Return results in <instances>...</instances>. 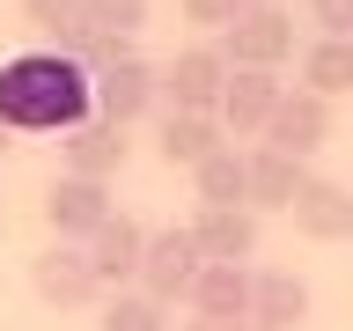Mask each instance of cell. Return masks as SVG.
I'll return each mask as SVG.
<instances>
[{
    "label": "cell",
    "mask_w": 353,
    "mask_h": 331,
    "mask_svg": "<svg viewBox=\"0 0 353 331\" xmlns=\"http://www.w3.org/2000/svg\"><path fill=\"white\" fill-rule=\"evenodd\" d=\"M81 118H96V74L74 52H15L0 59V126L8 132H74Z\"/></svg>",
    "instance_id": "obj_1"
},
{
    "label": "cell",
    "mask_w": 353,
    "mask_h": 331,
    "mask_svg": "<svg viewBox=\"0 0 353 331\" xmlns=\"http://www.w3.org/2000/svg\"><path fill=\"white\" fill-rule=\"evenodd\" d=\"M221 59L228 66H265V74H280L294 59V15H287L280 0H250L228 30H221Z\"/></svg>",
    "instance_id": "obj_2"
},
{
    "label": "cell",
    "mask_w": 353,
    "mask_h": 331,
    "mask_svg": "<svg viewBox=\"0 0 353 331\" xmlns=\"http://www.w3.org/2000/svg\"><path fill=\"white\" fill-rule=\"evenodd\" d=\"M199 265H206V258H199L192 228H154L148 250H140V272H132V287H140V294H154V302L170 309V302H184V294H192Z\"/></svg>",
    "instance_id": "obj_3"
},
{
    "label": "cell",
    "mask_w": 353,
    "mask_h": 331,
    "mask_svg": "<svg viewBox=\"0 0 353 331\" xmlns=\"http://www.w3.org/2000/svg\"><path fill=\"white\" fill-rule=\"evenodd\" d=\"M258 140L280 148V154H294V162H309V154L331 140V96H316V88H280V103H272V118H265Z\"/></svg>",
    "instance_id": "obj_4"
},
{
    "label": "cell",
    "mask_w": 353,
    "mask_h": 331,
    "mask_svg": "<svg viewBox=\"0 0 353 331\" xmlns=\"http://www.w3.org/2000/svg\"><path fill=\"white\" fill-rule=\"evenodd\" d=\"M30 287H37L44 309H88V302H103V280H96V265H88L81 243H52L44 258H30Z\"/></svg>",
    "instance_id": "obj_5"
},
{
    "label": "cell",
    "mask_w": 353,
    "mask_h": 331,
    "mask_svg": "<svg viewBox=\"0 0 353 331\" xmlns=\"http://www.w3.org/2000/svg\"><path fill=\"white\" fill-rule=\"evenodd\" d=\"M148 110H162V66H148L140 52L96 74V118L110 126H140Z\"/></svg>",
    "instance_id": "obj_6"
},
{
    "label": "cell",
    "mask_w": 353,
    "mask_h": 331,
    "mask_svg": "<svg viewBox=\"0 0 353 331\" xmlns=\"http://www.w3.org/2000/svg\"><path fill=\"white\" fill-rule=\"evenodd\" d=\"M110 214H118V206H110V184H96V177H59V184L44 192L52 243H88Z\"/></svg>",
    "instance_id": "obj_7"
},
{
    "label": "cell",
    "mask_w": 353,
    "mask_h": 331,
    "mask_svg": "<svg viewBox=\"0 0 353 331\" xmlns=\"http://www.w3.org/2000/svg\"><path fill=\"white\" fill-rule=\"evenodd\" d=\"M272 103H280V74H265V66H228L214 118L228 126V140H258L265 118H272Z\"/></svg>",
    "instance_id": "obj_8"
},
{
    "label": "cell",
    "mask_w": 353,
    "mask_h": 331,
    "mask_svg": "<svg viewBox=\"0 0 353 331\" xmlns=\"http://www.w3.org/2000/svg\"><path fill=\"white\" fill-rule=\"evenodd\" d=\"M221 81H228L221 44H184V52L162 66V103H170V110H214L221 103Z\"/></svg>",
    "instance_id": "obj_9"
},
{
    "label": "cell",
    "mask_w": 353,
    "mask_h": 331,
    "mask_svg": "<svg viewBox=\"0 0 353 331\" xmlns=\"http://www.w3.org/2000/svg\"><path fill=\"white\" fill-rule=\"evenodd\" d=\"M59 154H66V177H96V184H110V177L125 170V126H110V118H81L74 132H59Z\"/></svg>",
    "instance_id": "obj_10"
},
{
    "label": "cell",
    "mask_w": 353,
    "mask_h": 331,
    "mask_svg": "<svg viewBox=\"0 0 353 331\" xmlns=\"http://www.w3.org/2000/svg\"><path fill=\"white\" fill-rule=\"evenodd\" d=\"M250 331H302L309 324V280L302 272H250Z\"/></svg>",
    "instance_id": "obj_11"
},
{
    "label": "cell",
    "mask_w": 353,
    "mask_h": 331,
    "mask_svg": "<svg viewBox=\"0 0 353 331\" xmlns=\"http://www.w3.org/2000/svg\"><path fill=\"white\" fill-rule=\"evenodd\" d=\"M88 265H96V280H103V294H118V287H132V272H140V250H148V228L132 214H110L96 236L81 243Z\"/></svg>",
    "instance_id": "obj_12"
},
{
    "label": "cell",
    "mask_w": 353,
    "mask_h": 331,
    "mask_svg": "<svg viewBox=\"0 0 353 331\" xmlns=\"http://www.w3.org/2000/svg\"><path fill=\"white\" fill-rule=\"evenodd\" d=\"M154 148H162V162H170V170H199L214 148H228V126H221L214 110H162Z\"/></svg>",
    "instance_id": "obj_13"
},
{
    "label": "cell",
    "mask_w": 353,
    "mask_h": 331,
    "mask_svg": "<svg viewBox=\"0 0 353 331\" xmlns=\"http://www.w3.org/2000/svg\"><path fill=\"white\" fill-rule=\"evenodd\" d=\"M192 243H199V258L250 265V258H258V214H250V206H199Z\"/></svg>",
    "instance_id": "obj_14"
},
{
    "label": "cell",
    "mask_w": 353,
    "mask_h": 331,
    "mask_svg": "<svg viewBox=\"0 0 353 331\" xmlns=\"http://www.w3.org/2000/svg\"><path fill=\"white\" fill-rule=\"evenodd\" d=\"M243 162H250L243 206H250V214H287L294 192H302V177H309V162H294V154H280V148H250Z\"/></svg>",
    "instance_id": "obj_15"
},
{
    "label": "cell",
    "mask_w": 353,
    "mask_h": 331,
    "mask_svg": "<svg viewBox=\"0 0 353 331\" xmlns=\"http://www.w3.org/2000/svg\"><path fill=\"white\" fill-rule=\"evenodd\" d=\"M184 302H192V317H221V324H243V309H250V265L206 258Z\"/></svg>",
    "instance_id": "obj_16"
},
{
    "label": "cell",
    "mask_w": 353,
    "mask_h": 331,
    "mask_svg": "<svg viewBox=\"0 0 353 331\" xmlns=\"http://www.w3.org/2000/svg\"><path fill=\"white\" fill-rule=\"evenodd\" d=\"M287 214H294V228H302L309 243H346V184H339V177H316V170H309Z\"/></svg>",
    "instance_id": "obj_17"
},
{
    "label": "cell",
    "mask_w": 353,
    "mask_h": 331,
    "mask_svg": "<svg viewBox=\"0 0 353 331\" xmlns=\"http://www.w3.org/2000/svg\"><path fill=\"white\" fill-rule=\"evenodd\" d=\"M302 88L316 96H353V37H316L302 44Z\"/></svg>",
    "instance_id": "obj_18"
},
{
    "label": "cell",
    "mask_w": 353,
    "mask_h": 331,
    "mask_svg": "<svg viewBox=\"0 0 353 331\" xmlns=\"http://www.w3.org/2000/svg\"><path fill=\"white\" fill-rule=\"evenodd\" d=\"M192 184H199V206H243V192H250V162H243L236 148H214L192 170Z\"/></svg>",
    "instance_id": "obj_19"
},
{
    "label": "cell",
    "mask_w": 353,
    "mask_h": 331,
    "mask_svg": "<svg viewBox=\"0 0 353 331\" xmlns=\"http://www.w3.org/2000/svg\"><path fill=\"white\" fill-rule=\"evenodd\" d=\"M96 331H170V317H162V302H154V294L118 287V294L103 302V317H96Z\"/></svg>",
    "instance_id": "obj_20"
},
{
    "label": "cell",
    "mask_w": 353,
    "mask_h": 331,
    "mask_svg": "<svg viewBox=\"0 0 353 331\" xmlns=\"http://www.w3.org/2000/svg\"><path fill=\"white\" fill-rule=\"evenodd\" d=\"M22 22H30L52 52H74V37H81V0H22Z\"/></svg>",
    "instance_id": "obj_21"
},
{
    "label": "cell",
    "mask_w": 353,
    "mask_h": 331,
    "mask_svg": "<svg viewBox=\"0 0 353 331\" xmlns=\"http://www.w3.org/2000/svg\"><path fill=\"white\" fill-rule=\"evenodd\" d=\"M148 8L154 0H81V22L118 30V37H140V30H148Z\"/></svg>",
    "instance_id": "obj_22"
},
{
    "label": "cell",
    "mask_w": 353,
    "mask_h": 331,
    "mask_svg": "<svg viewBox=\"0 0 353 331\" xmlns=\"http://www.w3.org/2000/svg\"><path fill=\"white\" fill-rule=\"evenodd\" d=\"M74 59H81L88 74H103V66L132 59V37H118V30H96V22H81V37H74Z\"/></svg>",
    "instance_id": "obj_23"
},
{
    "label": "cell",
    "mask_w": 353,
    "mask_h": 331,
    "mask_svg": "<svg viewBox=\"0 0 353 331\" xmlns=\"http://www.w3.org/2000/svg\"><path fill=\"white\" fill-rule=\"evenodd\" d=\"M176 8H184V22H199V30H228L250 0H176Z\"/></svg>",
    "instance_id": "obj_24"
},
{
    "label": "cell",
    "mask_w": 353,
    "mask_h": 331,
    "mask_svg": "<svg viewBox=\"0 0 353 331\" xmlns=\"http://www.w3.org/2000/svg\"><path fill=\"white\" fill-rule=\"evenodd\" d=\"M309 22L324 37H353V0H309Z\"/></svg>",
    "instance_id": "obj_25"
},
{
    "label": "cell",
    "mask_w": 353,
    "mask_h": 331,
    "mask_svg": "<svg viewBox=\"0 0 353 331\" xmlns=\"http://www.w3.org/2000/svg\"><path fill=\"white\" fill-rule=\"evenodd\" d=\"M184 331H250V324H221V317H192Z\"/></svg>",
    "instance_id": "obj_26"
},
{
    "label": "cell",
    "mask_w": 353,
    "mask_h": 331,
    "mask_svg": "<svg viewBox=\"0 0 353 331\" xmlns=\"http://www.w3.org/2000/svg\"><path fill=\"white\" fill-rule=\"evenodd\" d=\"M8 148H15V132H8V126H0V154H8Z\"/></svg>",
    "instance_id": "obj_27"
},
{
    "label": "cell",
    "mask_w": 353,
    "mask_h": 331,
    "mask_svg": "<svg viewBox=\"0 0 353 331\" xmlns=\"http://www.w3.org/2000/svg\"><path fill=\"white\" fill-rule=\"evenodd\" d=\"M346 236H353V192H346Z\"/></svg>",
    "instance_id": "obj_28"
}]
</instances>
